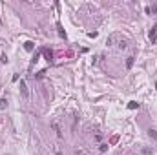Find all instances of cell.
<instances>
[{"label":"cell","mask_w":157,"mask_h":155,"mask_svg":"<svg viewBox=\"0 0 157 155\" xmlns=\"http://www.w3.org/2000/svg\"><path fill=\"white\" fill-rule=\"evenodd\" d=\"M44 55H46V60H48V62H53V51L44 49Z\"/></svg>","instance_id":"cell-1"},{"label":"cell","mask_w":157,"mask_h":155,"mask_svg":"<svg viewBox=\"0 0 157 155\" xmlns=\"http://www.w3.org/2000/svg\"><path fill=\"white\" fill-rule=\"evenodd\" d=\"M20 91H22V95H24V97H27V88H26L24 80H20Z\"/></svg>","instance_id":"cell-2"},{"label":"cell","mask_w":157,"mask_h":155,"mask_svg":"<svg viewBox=\"0 0 157 155\" xmlns=\"http://www.w3.org/2000/svg\"><path fill=\"white\" fill-rule=\"evenodd\" d=\"M133 66V57H128V60H126V68H132Z\"/></svg>","instance_id":"cell-3"},{"label":"cell","mask_w":157,"mask_h":155,"mask_svg":"<svg viewBox=\"0 0 157 155\" xmlns=\"http://www.w3.org/2000/svg\"><path fill=\"white\" fill-rule=\"evenodd\" d=\"M128 108H130V110H135V108H139V102H130Z\"/></svg>","instance_id":"cell-4"},{"label":"cell","mask_w":157,"mask_h":155,"mask_svg":"<svg viewBox=\"0 0 157 155\" xmlns=\"http://www.w3.org/2000/svg\"><path fill=\"white\" fill-rule=\"evenodd\" d=\"M24 48H26L27 51H31V49H33V44H31V42H26V46H24Z\"/></svg>","instance_id":"cell-5"},{"label":"cell","mask_w":157,"mask_h":155,"mask_svg":"<svg viewBox=\"0 0 157 155\" xmlns=\"http://www.w3.org/2000/svg\"><path fill=\"white\" fill-rule=\"evenodd\" d=\"M146 11H148V13H150V11H152V13H157V4L152 5V9H146Z\"/></svg>","instance_id":"cell-6"},{"label":"cell","mask_w":157,"mask_h":155,"mask_svg":"<svg viewBox=\"0 0 157 155\" xmlns=\"http://www.w3.org/2000/svg\"><path fill=\"white\" fill-rule=\"evenodd\" d=\"M150 135H152V137H154V139L157 141V133H155V130H150Z\"/></svg>","instance_id":"cell-7"},{"label":"cell","mask_w":157,"mask_h":155,"mask_svg":"<svg viewBox=\"0 0 157 155\" xmlns=\"http://www.w3.org/2000/svg\"><path fill=\"white\" fill-rule=\"evenodd\" d=\"M108 150V144H101V152H106Z\"/></svg>","instance_id":"cell-8"},{"label":"cell","mask_w":157,"mask_h":155,"mask_svg":"<svg viewBox=\"0 0 157 155\" xmlns=\"http://www.w3.org/2000/svg\"><path fill=\"white\" fill-rule=\"evenodd\" d=\"M5 106V99H0V108H4Z\"/></svg>","instance_id":"cell-9"}]
</instances>
